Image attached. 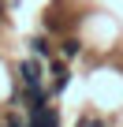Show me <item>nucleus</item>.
I'll use <instances>...</instances> for the list:
<instances>
[{
  "label": "nucleus",
  "mask_w": 123,
  "mask_h": 127,
  "mask_svg": "<svg viewBox=\"0 0 123 127\" xmlns=\"http://www.w3.org/2000/svg\"><path fill=\"white\" fill-rule=\"evenodd\" d=\"M78 52H82V41H78V37H71V34H67L64 41H60V60H64V64H67V60H75Z\"/></svg>",
  "instance_id": "5"
},
{
  "label": "nucleus",
  "mask_w": 123,
  "mask_h": 127,
  "mask_svg": "<svg viewBox=\"0 0 123 127\" xmlns=\"http://www.w3.org/2000/svg\"><path fill=\"white\" fill-rule=\"evenodd\" d=\"M78 127H108V123H104V120H101L97 112H86V116L78 120Z\"/></svg>",
  "instance_id": "7"
},
{
  "label": "nucleus",
  "mask_w": 123,
  "mask_h": 127,
  "mask_svg": "<svg viewBox=\"0 0 123 127\" xmlns=\"http://www.w3.org/2000/svg\"><path fill=\"white\" fill-rule=\"evenodd\" d=\"M0 127H26V116H19V112H8L4 120H0Z\"/></svg>",
  "instance_id": "6"
},
{
  "label": "nucleus",
  "mask_w": 123,
  "mask_h": 127,
  "mask_svg": "<svg viewBox=\"0 0 123 127\" xmlns=\"http://www.w3.org/2000/svg\"><path fill=\"white\" fill-rule=\"evenodd\" d=\"M19 86L23 90H34V86H45V75H41V60L37 56H30V60H23L19 64Z\"/></svg>",
  "instance_id": "2"
},
{
  "label": "nucleus",
  "mask_w": 123,
  "mask_h": 127,
  "mask_svg": "<svg viewBox=\"0 0 123 127\" xmlns=\"http://www.w3.org/2000/svg\"><path fill=\"white\" fill-rule=\"evenodd\" d=\"M67 82H71V71H67V64L64 60H49V97H60L67 90Z\"/></svg>",
  "instance_id": "1"
},
{
  "label": "nucleus",
  "mask_w": 123,
  "mask_h": 127,
  "mask_svg": "<svg viewBox=\"0 0 123 127\" xmlns=\"http://www.w3.org/2000/svg\"><path fill=\"white\" fill-rule=\"evenodd\" d=\"M26 127H60V112L52 105H37L26 112Z\"/></svg>",
  "instance_id": "3"
},
{
  "label": "nucleus",
  "mask_w": 123,
  "mask_h": 127,
  "mask_svg": "<svg viewBox=\"0 0 123 127\" xmlns=\"http://www.w3.org/2000/svg\"><path fill=\"white\" fill-rule=\"evenodd\" d=\"M26 45H30V52H34L37 60H41V56H45V60H52V41H49V34H34Z\"/></svg>",
  "instance_id": "4"
}]
</instances>
